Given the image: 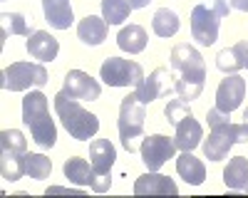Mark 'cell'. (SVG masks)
Wrapping results in <instances>:
<instances>
[{"instance_id":"9c48e42d","label":"cell","mask_w":248,"mask_h":198,"mask_svg":"<svg viewBox=\"0 0 248 198\" xmlns=\"http://www.w3.org/2000/svg\"><path fill=\"white\" fill-rule=\"evenodd\" d=\"M141 151V161L149 171H159L164 164L174 158V151H176V141L164 134H152V136H144V141L139 146Z\"/></svg>"},{"instance_id":"836d02e7","label":"cell","mask_w":248,"mask_h":198,"mask_svg":"<svg viewBox=\"0 0 248 198\" xmlns=\"http://www.w3.org/2000/svg\"><path fill=\"white\" fill-rule=\"evenodd\" d=\"M243 119H246V122H248V109H246V114H243Z\"/></svg>"},{"instance_id":"83f0119b","label":"cell","mask_w":248,"mask_h":198,"mask_svg":"<svg viewBox=\"0 0 248 198\" xmlns=\"http://www.w3.org/2000/svg\"><path fill=\"white\" fill-rule=\"evenodd\" d=\"M52 171V161L47 156L43 154H25V173L30 178H35V181H43V178H47Z\"/></svg>"},{"instance_id":"ac0fdd59","label":"cell","mask_w":248,"mask_h":198,"mask_svg":"<svg viewBox=\"0 0 248 198\" xmlns=\"http://www.w3.org/2000/svg\"><path fill=\"white\" fill-rule=\"evenodd\" d=\"M201 139H203V129H201V124L194 119V114H189L186 119H181V122L176 124V136H174L176 149H181V151H194V149L201 144Z\"/></svg>"},{"instance_id":"30bf717a","label":"cell","mask_w":248,"mask_h":198,"mask_svg":"<svg viewBox=\"0 0 248 198\" xmlns=\"http://www.w3.org/2000/svg\"><path fill=\"white\" fill-rule=\"evenodd\" d=\"M65 178H70V184H77V186H90L94 193L109 191V184H112L109 176H97L92 164H87L79 156H72L65 161Z\"/></svg>"},{"instance_id":"2e32d148","label":"cell","mask_w":248,"mask_h":198,"mask_svg":"<svg viewBox=\"0 0 248 198\" xmlns=\"http://www.w3.org/2000/svg\"><path fill=\"white\" fill-rule=\"evenodd\" d=\"M25 149L15 146H3L0 144V173L5 181H17L25 173Z\"/></svg>"},{"instance_id":"d6986e66","label":"cell","mask_w":248,"mask_h":198,"mask_svg":"<svg viewBox=\"0 0 248 198\" xmlns=\"http://www.w3.org/2000/svg\"><path fill=\"white\" fill-rule=\"evenodd\" d=\"M43 10H45V20L57 28V30H70L72 25V5L70 0H43Z\"/></svg>"},{"instance_id":"6da1fadb","label":"cell","mask_w":248,"mask_h":198,"mask_svg":"<svg viewBox=\"0 0 248 198\" xmlns=\"http://www.w3.org/2000/svg\"><path fill=\"white\" fill-rule=\"evenodd\" d=\"M171 72L176 74L174 79V89L179 92L181 99H196L203 92L206 85V65H203V57L199 55V50H194L191 45L179 42L171 50Z\"/></svg>"},{"instance_id":"4dcf8cb0","label":"cell","mask_w":248,"mask_h":198,"mask_svg":"<svg viewBox=\"0 0 248 198\" xmlns=\"http://www.w3.org/2000/svg\"><path fill=\"white\" fill-rule=\"evenodd\" d=\"M231 8H236V10H243V13H248V0H231Z\"/></svg>"},{"instance_id":"ba28073f","label":"cell","mask_w":248,"mask_h":198,"mask_svg":"<svg viewBox=\"0 0 248 198\" xmlns=\"http://www.w3.org/2000/svg\"><path fill=\"white\" fill-rule=\"evenodd\" d=\"M218 25L221 15L214 10V5H196L191 10V35L199 45L211 47L218 40Z\"/></svg>"},{"instance_id":"8992f818","label":"cell","mask_w":248,"mask_h":198,"mask_svg":"<svg viewBox=\"0 0 248 198\" xmlns=\"http://www.w3.org/2000/svg\"><path fill=\"white\" fill-rule=\"evenodd\" d=\"M43 85H47V70L35 62H13L0 72V87L8 92H25Z\"/></svg>"},{"instance_id":"f1b7e54d","label":"cell","mask_w":248,"mask_h":198,"mask_svg":"<svg viewBox=\"0 0 248 198\" xmlns=\"http://www.w3.org/2000/svg\"><path fill=\"white\" fill-rule=\"evenodd\" d=\"M191 114V109H189V104H186V99H171V102L167 104V109H164V116H167V122L169 124H179L181 122V119H186V116H189Z\"/></svg>"},{"instance_id":"1f68e13d","label":"cell","mask_w":248,"mask_h":198,"mask_svg":"<svg viewBox=\"0 0 248 198\" xmlns=\"http://www.w3.org/2000/svg\"><path fill=\"white\" fill-rule=\"evenodd\" d=\"M149 3H152V0H132V8L139 10V8H147Z\"/></svg>"},{"instance_id":"e0dca14e","label":"cell","mask_w":248,"mask_h":198,"mask_svg":"<svg viewBox=\"0 0 248 198\" xmlns=\"http://www.w3.org/2000/svg\"><path fill=\"white\" fill-rule=\"evenodd\" d=\"M117 158V151L109 139H94L90 144V164L97 176H109V169Z\"/></svg>"},{"instance_id":"52a82bcc","label":"cell","mask_w":248,"mask_h":198,"mask_svg":"<svg viewBox=\"0 0 248 198\" xmlns=\"http://www.w3.org/2000/svg\"><path fill=\"white\" fill-rule=\"evenodd\" d=\"M99 77L109 87H139L144 82V72L137 62L122 57H107L99 67Z\"/></svg>"},{"instance_id":"7402d4cb","label":"cell","mask_w":248,"mask_h":198,"mask_svg":"<svg viewBox=\"0 0 248 198\" xmlns=\"http://www.w3.org/2000/svg\"><path fill=\"white\" fill-rule=\"evenodd\" d=\"M223 184L231 191L248 188V158L246 156H233L229 161V166L223 169Z\"/></svg>"},{"instance_id":"603a6c76","label":"cell","mask_w":248,"mask_h":198,"mask_svg":"<svg viewBox=\"0 0 248 198\" xmlns=\"http://www.w3.org/2000/svg\"><path fill=\"white\" fill-rule=\"evenodd\" d=\"M147 30L139 28V25H127V28H122L119 35H117V45L119 50L124 52H129V55H137L141 52L144 47H147Z\"/></svg>"},{"instance_id":"cb8c5ba5","label":"cell","mask_w":248,"mask_h":198,"mask_svg":"<svg viewBox=\"0 0 248 198\" xmlns=\"http://www.w3.org/2000/svg\"><path fill=\"white\" fill-rule=\"evenodd\" d=\"M216 67L223 74H236L238 70H246V42H238L231 50H221L216 57Z\"/></svg>"},{"instance_id":"f546056e","label":"cell","mask_w":248,"mask_h":198,"mask_svg":"<svg viewBox=\"0 0 248 198\" xmlns=\"http://www.w3.org/2000/svg\"><path fill=\"white\" fill-rule=\"evenodd\" d=\"M50 193H70V196H85V191H79V188H60V186H50L47 188V196Z\"/></svg>"},{"instance_id":"4316f807","label":"cell","mask_w":248,"mask_h":198,"mask_svg":"<svg viewBox=\"0 0 248 198\" xmlns=\"http://www.w3.org/2000/svg\"><path fill=\"white\" fill-rule=\"evenodd\" d=\"M132 10V0H102V17L107 25H122Z\"/></svg>"},{"instance_id":"5bb4252c","label":"cell","mask_w":248,"mask_h":198,"mask_svg":"<svg viewBox=\"0 0 248 198\" xmlns=\"http://www.w3.org/2000/svg\"><path fill=\"white\" fill-rule=\"evenodd\" d=\"M176 193H179V188L171 178L154 173V171L139 176L134 184V196H176Z\"/></svg>"},{"instance_id":"5b68a950","label":"cell","mask_w":248,"mask_h":198,"mask_svg":"<svg viewBox=\"0 0 248 198\" xmlns=\"http://www.w3.org/2000/svg\"><path fill=\"white\" fill-rule=\"evenodd\" d=\"M246 141H248V122L243 124L218 122L211 127L209 139L203 141V154L209 161H221V158H226V154H229L233 144H246Z\"/></svg>"},{"instance_id":"ffe728a7","label":"cell","mask_w":248,"mask_h":198,"mask_svg":"<svg viewBox=\"0 0 248 198\" xmlns=\"http://www.w3.org/2000/svg\"><path fill=\"white\" fill-rule=\"evenodd\" d=\"M176 171H179V176L184 178V181L191 184V186H201L206 181V166L199 161L191 151H184L176 158Z\"/></svg>"},{"instance_id":"d4e9b609","label":"cell","mask_w":248,"mask_h":198,"mask_svg":"<svg viewBox=\"0 0 248 198\" xmlns=\"http://www.w3.org/2000/svg\"><path fill=\"white\" fill-rule=\"evenodd\" d=\"M0 25H3V30H0V45H5L8 35H25V37L32 35L30 25L25 23V17L20 13H3L0 15Z\"/></svg>"},{"instance_id":"7c38bea8","label":"cell","mask_w":248,"mask_h":198,"mask_svg":"<svg viewBox=\"0 0 248 198\" xmlns=\"http://www.w3.org/2000/svg\"><path fill=\"white\" fill-rule=\"evenodd\" d=\"M243 97H246V79L238 74H226V79H221L216 89V109L231 114L233 109L241 107Z\"/></svg>"},{"instance_id":"4fadbf2b","label":"cell","mask_w":248,"mask_h":198,"mask_svg":"<svg viewBox=\"0 0 248 198\" xmlns=\"http://www.w3.org/2000/svg\"><path fill=\"white\" fill-rule=\"evenodd\" d=\"M65 92L75 99H99L102 94V87L97 79H92L87 72H82V70H70L65 74Z\"/></svg>"},{"instance_id":"7a4b0ae2","label":"cell","mask_w":248,"mask_h":198,"mask_svg":"<svg viewBox=\"0 0 248 198\" xmlns=\"http://www.w3.org/2000/svg\"><path fill=\"white\" fill-rule=\"evenodd\" d=\"M55 112L60 116L62 127L67 129V134L77 139V141H90L99 129V119L82 104H77L75 97H70L65 89L55 97Z\"/></svg>"},{"instance_id":"d6a6232c","label":"cell","mask_w":248,"mask_h":198,"mask_svg":"<svg viewBox=\"0 0 248 198\" xmlns=\"http://www.w3.org/2000/svg\"><path fill=\"white\" fill-rule=\"evenodd\" d=\"M246 70H248V42H246Z\"/></svg>"},{"instance_id":"44dd1931","label":"cell","mask_w":248,"mask_h":198,"mask_svg":"<svg viewBox=\"0 0 248 198\" xmlns=\"http://www.w3.org/2000/svg\"><path fill=\"white\" fill-rule=\"evenodd\" d=\"M77 35L85 45H102L107 40V20L97 15H87L77 25Z\"/></svg>"},{"instance_id":"8fae6325","label":"cell","mask_w":248,"mask_h":198,"mask_svg":"<svg viewBox=\"0 0 248 198\" xmlns=\"http://www.w3.org/2000/svg\"><path fill=\"white\" fill-rule=\"evenodd\" d=\"M171 79H174V77H171L169 67H156V70L149 74V79L144 77V82L134 89V97L139 99L141 104H149V102H154V99L169 94V92L174 89Z\"/></svg>"},{"instance_id":"3957f363","label":"cell","mask_w":248,"mask_h":198,"mask_svg":"<svg viewBox=\"0 0 248 198\" xmlns=\"http://www.w3.org/2000/svg\"><path fill=\"white\" fill-rule=\"evenodd\" d=\"M23 122L30 127V134L37 146H43V149L55 146L57 129H55V122L50 119L47 97L43 92H30L23 99Z\"/></svg>"},{"instance_id":"484cf974","label":"cell","mask_w":248,"mask_h":198,"mask_svg":"<svg viewBox=\"0 0 248 198\" xmlns=\"http://www.w3.org/2000/svg\"><path fill=\"white\" fill-rule=\"evenodd\" d=\"M179 15L169 8H159L154 13V20H152V28L159 37H174L179 32Z\"/></svg>"},{"instance_id":"277c9868","label":"cell","mask_w":248,"mask_h":198,"mask_svg":"<svg viewBox=\"0 0 248 198\" xmlns=\"http://www.w3.org/2000/svg\"><path fill=\"white\" fill-rule=\"evenodd\" d=\"M144 119H147V104H141L134 94L124 97L122 104H119V119H117V127H119V139H122V146L127 149L129 154H134L137 146V139L144 131Z\"/></svg>"},{"instance_id":"9a60e30c","label":"cell","mask_w":248,"mask_h":198,"mask_svg":"<svg viewBox=\"0 0 248 198\" xmlns=\"http://www.w3.org/2000/svg\"><path fill=\"white\" fill-rule=\"evenodd\" d=\"M30 57L40 59V62H52V59L57 57L60 52V42H57V37H52L50 32H43V30H37L28 37V42H25Z\"/></svg>"}]
</instances>
